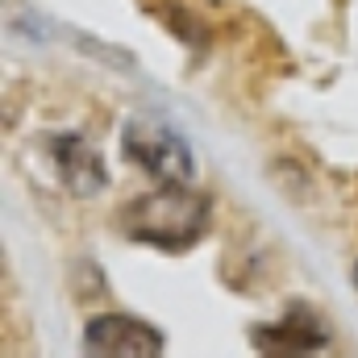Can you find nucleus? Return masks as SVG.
Returning a JSON list of instances; mask_svg holds the SVG:
<instances>
[{
  "mask_svg": "<svg viewBox=\"0 0 358 358\" xmlns=\"http://www.w3.org/2000/svg\"><path fill=\"white\" fill-rule=\"evenodd\" d=\"M84 355L96 358H155L163 355V334L129 313H100L84 325Z\"/></svg>",
  "mask_w": 358,
  "mask_h": 358,
  "instance_id": "nucleus-3",
  "label": "nucleus"
},
{
  "mask_svg": "<svg viewBox=\"0 0 358 358\" xmlns=\"http://www.w3.org/2000/svg\"><path fill=\"white\" fill-rule=\"evenodd\" d=\"M255 346L263 355H313V350L329 346V334L321 329V321L304 304H292L279 321L255 329Z\"/></svg>",
  "mask_w": 358,
  "mask_h": 358,
  "instance_id": "nucleus-5",
  "label": "nucleus"
},
{
  "mask_svg": "<svg viewBox=\"0 0 358 358\" xmlns=\"http://www.w3.org/2000/svg\"><path fill=\"white\" fill-rule=\"evenodd\" d=\"M121 150L155 183H192V176H196L187 138L159 113H134L121 129Z\"/></svg>",
  "mask_w": 358,
  "mask_h": 358,
  "instance_id": "nucleus-2",
  "label": "nucleus"
},
{
  "mask_svg": "<svg viewBox=\"0 0 358 358\" xmlns=\"http://www.w3.org/2000/svg\"><path fill=\"white\" fill-rule=\"evenodd\" d=\"M208 221L213 208L192 183H159L155 192L129 200L121 213V229L134 242L159 250H187L208 234Z\"/></svg>",
  "mask_w": 358,
  "mask_h": 358,
  "instance_id": "nucleus-1",
  "label": "nucleus"
},
{
  "mask_svg": "<svg viewBox=\"0 0 358 358\" xmlns=\"http://www.w3.org/2000/svg\"><path fill=\"white\" fill-rule=\"evenodd\" d=\"M46 150H50L55 171H59L63 187H67L71 196H96V192L108 187L104 159H100V150L92 146L88 138H80V134H59V138H50Z\"/></svg>",
  "mask_w": 358,
  "mask_h": 358,
  "instance_id": "nucleus-4",
  "label": "nucleus"
},
{
  "mask_svg": "<svg viewBox=\"0 0 358 358\" xmlns=\"http://www.w3.org/2000/svg\"><path fill=\"white\" fill-rule=\"evenodd\" d=\"M355 287H358V263H355Z\"/></svg>",
  "mask_w": 358,
  "mask_h": 358,
  "instance_id": "nucleus-6",
  "label": "nucleus"
}]
</instances>
